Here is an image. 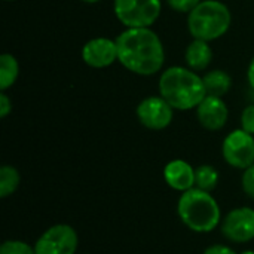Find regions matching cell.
Segmentation results:
<instances>
[{
  "label": "cell",
  "mask_w": 254,
  "mask_h": 254,
  "mask_svg": "<svg viewBox=\"0 0 254 254\" xmlns=\"http://www.w3.org/2000/svg\"><path fill=\"white\" fill-rule=\"evenodd\" d=\"M164 179L174 190L186 192L195 186V170L183 159H174L164 168Z\"/></svg>",
  "instance_id": "obj_12"
},
{
  "label": "cell",
  "mask_w": 254,
  "mask_h": 254,
  "mask_svg": "<svg viewBox=\"0 0 254 254\" xmlns=\"http://www.w3.org/2000/svg\"><path fill=\"white\" fill-rule=\"evenodd\" d=\"M241 128L254 135V104L247 106L241 113Z\"/></svg>",
  "instance_id": "obj_20"
},
{
  "label": "cell",
  "mask_w": 254,
  "mask_h": 254,
  "mask_svg": "<svg viewBox=\"0 0 254 254\" xmlns=\"http://www.w3.org/2000/svg\"><path fill=\"white\" fill-rule=\"evenodd\" d=\"M19 74V64L12 54L0 55V91H7L13 86Z\"/></svg>",
  "instance_id": "obj_15"
},
{
  "label": "cell",
  "mask_w": 254,
  "mask_h": 254,
  "mask_svg": "<svg viewBox=\"0 0 254 254\" xmlns=\"http://www.w3.org/2000/svg\"><path fill=\"white\" fill-rule=\"evenodd\" d=\"M182 222L193 232H211L220 222V208L217 201L198 188H192L179 199L177 205Z\"/></svg>",
  "instance_id": "obj_3"
},
{
  "label": "cell",
  "mask_w": 254,
  "mask_h": 254,
  "mask_svg": "<svg viewBox=\"0 0 254 254\" xmlns=\"http://www.w3.org/2000/svg\"><path fill=\"white\" fill-rule=\"evenodd\" d=\"M196 118L205 129L219 131L228 122L229 118L228 104L222 97L207 95L196 107Z\"/></svg>",
  "instance_id": "obj_11"
},
{
  "label": "cell",
  "mask_w": 254,
  "mask_h": 254,
  "mask_svg": "<svg viewBox=\"0 0 254 254\" xmlns=\"http://www.w3.org/2000/svg\"><path fill=\"white\" fill-rule=\"evenodd\" d=\"M247 79H249L250 86L254 89V58L252 60L250 65H249V70H247Z\"/></svg>",
  "instance_id": "obj_24"
},
{
  "label": "cell",
  "mask_w": 254,
  "mask_h": 254,
  "mask_svg": "<svg viewBox=\"0 0 254 254\" xmlns=\"http://www.w3.org/2000/svg\"><path fill=\"white\" fill-rule=\"evenodd\" d=\"M202 0H167L168 6L180 13H190Z\"/></svg>",
  "instance_id": "obj_19"
},
{
  "label": "cell",
  "mask_w": 254,
  "mask_h": 254,
  "mask_svg": "<svg viewBox=\"0 0 254 254\" xmlns=\"http://www.w3.org/2000/svg\"><path fill=\"white\" fill-rule=\"evenodd\" d=\"M161 10V0H113L115 16L127 28L152 27Z\"/></svg>",
  "instance_id": "obj_5"
},
{
  "label": "cell",
  "mask_w": 254,
  "mask_h": 254,
  "mask_svg": "<svg viewBox=\"0 0 254 254\" xmlns=\"http://www.w3.org/2000/svg\"><path fill=\"white\" fill-rule=\"evenodd\" d=\"M222 153L231 167L247 170L254 164V137L243 128L234 129L223 140Z\"/></svg>",
  "instance_id": "obj_6"
},
{
  "label": "cell",
  "mask_w": 254,
  "mask_h": 254,
  "mask_svg": "<svg viewBox=\"0 0 254 254\" xmlns=\"http://www.w3.org/2000/svg\"><path fill=\"white\" fill-rule=\"evenodd\" d=\"M185 61L188 67L193 71L207 70L213 61V49L210 46V42L193 39L185 51Z\"/></svg>",
  "instance_id": "obj_13"
},
{
  "label": "cell",
  "mask_w": 254,
  "mask_h": 254,
  "mask_svg": "<svg viewBox=\"0 0 254 254\" xmlns=\"http://www.w3.org/2000/svg\"><path fill=\"white\" fill-rule=\"evenodd\" d=\"M138 122L152 131H161L170 127L174 118V109L161 95H150L143 98L137 106Z\"/></svg>",
  "instance_id": "obj_7"
},
{
  "label": "cell",
  "mask_w": 254,
  "mask_h": 254,
  "mask_svg": "<svg viewBox=\"0 0 254 254\" xmlns=\"http://www.w3.org/2000/svg\"><path fill=\"white\" fill-rule=\"evenodd\" d=\"M159 95L165 98L174 110L196 109L207 97L202 77L189 67L173 65L161 73Z\"/></svg>",
  "instance_id": "obj_2"
},
{
  "label": "cell",
  "mask_w": 254,
  "mask_h": 254,
  "mask_svg": "<svg viewBox=\"0 0 254 254\" xmlns=\"http://www.w3.org/2000/svg\"><path fill=\"white\" fill-rule=\"evenodd\" d=\"M77 234L68 225H55L45 231L34 246L36 254H74Z\"/></svg>",
  "instance_id": "obj_8"
},
{
  "label": "cell",
  "mask_w": 254,
  "mask_h": 254,
  "mask_svg": "<svg viewBox=\"0 0 254 254\" xmlns=\"http://www.w3.org/2000/svg\"><path fill=\"white\" fill-rule=\"evenodd\" d=\"M241 254H254V252H250V250H247V252H243Z\"/></svg>",
  "instance_id": "obj_26"
},
{
  "label": "cell",
  "mask_w": 254,
  "mask_h": 254,
  "mask_svg": "<svg viewBox=\"0 0 254 254\" xmlns=\"http://www.w3.org/2000/svg\"><path fill=\"white\" fill-rule=\"evenodd\" d=\"M19 180L21 177L16 168L10 165L1 167L0 168V196L7 198L9 195H12L18 189Z\"/></svg>",
  "instance_id": "obj_17"
},
{
  "label": "cell",
  "mask_w": 254,
  "mask_h": 254,
  "mask_svg": "<svg viewBox=\"0 0 254 254\" xmlns=\"http://www.w3.org/2000/svg\"><path fill=\"white\" fill-rule=\"evenodd\" d=\"M12 112V101L6 92H0V118L4 119Z\"/></svg>",
  "instance_id": "obj_22"
},
{
  "label": "cell",
  "mask_w": 254,
  "mask_h": 254,
  "mask_svg": "<svg viewBox=\"0 0 254 254\" xmlns=\"http://www.w3.org/2000/svg\"><path fill=\"white\" fill-rule=\"evenodd\" d=\"M6 1H13V0H6Z\"/></svg>",
  "instance_id": "obj_27"
},
{
  "label": "cell",
  "mask_w": 254,
  "mask_h": 254,
  "mask_svg": "<svg viewBox=\"0 0 254 254\" xmlns=\"http://www.w3.org/2000/svg\"><path fill=\"white\" fill-rule=\"evenodd\" d=\"M0 254H36L34 249L24 241L9 240L4 241L0 247Z\"/></svg>",
  "instance_id": "obj_18"
},
{
  "label": "cell",
  "mask_w": 254,
  "mask_h": 254,
  "mask_svg": "<svg viewBox=\"0 0 254 254\" xmlns=\"http://www.w3.org/2000/svg\"><path fill=\"white\" fill-rule=\"evenodd\" d=\"M118 61L131 73L153 76L165 63V49L161 37L150 27L125 28L116 39Z\"/></svg>",
  "instance_id": "obj_1"
},
{
  "label": "cell",
  "mask_w": 254,
  "mask_h": 254,
  "mask_svg": "<svg viewBox=\"0 0 254 254\" xmlns=\"http://www.w3.org/2000/svg\"><path fill=\"white\" fill-rule=\"evenodd\" d=\"M223 235L234 243H247L254 238V210L241 207L232 210L222 225Z\"/></svg>",
  "instance_id": "obj_9"
},
{
  "label": "cell",
  "mask_w": 254,
  "mask_h": 254,
  "mask_svg": "<svg viewBox=\"0 0 254 254\" xmlns=\"http://www.w3.org/2000/svg\"><path fill=\"white\" fill-rule=\"evenodd\" d=\"M219 183V173L211 165H201L195 170V186L205 192L216 189Z\"/></svg>",
  "instance_id": "obj_16"
},
{
  "label": "cell",
  "mask_w": 254,
  "mask_h": 254,
  "mask_svg": "<svg viewBox=\"0 0 254 254\" xmlns=\"http://www.w3.org/2000/svg\"><path fill=\"white\" fill-rule=\"evenodd\" d=\"M204 254H237L232 249L226 247V246H211L208 247Z\"/></svg>",
  "instance_id": "obj_23"
},
{
  "label": "cell",
  "mask_w": 254,
  "mask_h": 254,
  "mask_svg": "<svg viewBox=\"0 0 254 254\" xmlns=\"http://www.w3.org/2000/svg\"><path fill=\"white\" fill-rule=\"evenodd\" d=\"M232 24L229 7L219 0H202L188 13V28L193 39L213 42L225 36Z\"/></svg>",
  "instance_id": "obj_4"
},
{
  "label": "cell",
  "mask_w": 254,
  "mask_h": 254,
  "mask_svg": "<svg viewBox=\"0 0 254 254\" xmlns=\"http://www.w3.org/2000/svg\"><path fill=\"white\" fill-rule=\"evenodd\" d=\"M82 60L92 68H106L118 61L116 40L109 37H95L88 40L82 48Z\"/></svg>",
  "instance_id": "obj_10"
},
{
  "label": "cell",
  "mask_w": 254,
  "mask_h": 254,
  "mask_svg": "<svg viewBox=\"0 0 254 254\" xmlns=\"http://www.w3.org/2000/svg\"><path fill=\"white\" fill-rule=\"evenodd\" d=\"M83 3H89V4H94V3H98V1H101V0H82Z\"/></svg>",
  "instance_id": "obj_25"
},
{
  "label": "cell",
  "mask_w": 254,
  "mask_h": 254,
  "mask_svg": "<svg viewBox=\"0 0 254 254\" xmlns=\"http://www.w3.org/2000/svg\"><path fill=\"white\" fill-rule=\"evenodd\" d=\"M243 189L244 192L254 199V164L252 167H249L247 170H244L243 174Z\"/></svg>",
  "instance_id": "obj_21"
},
{
  "label": "cell",
  "mask_w": 254,
  "mask_h": 254,
  "mask_svg": "<svg viewBox=\"0 0 254 254\" xmlns=\"http://www.w3.org/2000/svg\"><path fill=\"white\" fill-rule=\"evenodd\" d=\"M202 80H204L207 95L223 98V95H226L232 88V77L225 70H220V68L207 71L202 76Z\"/></svg>",
  "instance_id": "obj_14"
}]
</instances>
